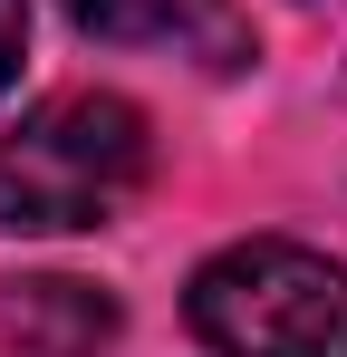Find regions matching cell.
Listing matches in <instances>:
<instances>
[{
	"instance_id": "cell-1",
	"label": "cell",
	"mask_w": 347,
	"mask_h": 357,
	"mask_svg": "<svg viewBox=\"0 0 347 357\" xmlns=\"http://www.w3.org/2000/svg\"><path fill=\"white\" fill-rule=\"evenodd\" d=\"M145 183V116L107 87L39 97L0 135V232H87Z\"/></svg>"
},
{
	"instance_id": "cell-2",
	"label": "cell",
	"mask_w": 347,
	"mask_h": 357,
	"mask_svg": "<svg viewBox=\"0 0 347 357\" xmlns=\"http://www.w3.org/2000/svg\"><path fill=\"white\" fill-rule=\"evenodd\" d=\"M183 319L213 357H347V261L309 241H231L193 271Z\"/></svg>"
},
{
	"instance_id": "cell-3",
	"label": "cell",
	"mask_w": 347,
	"mask_h": 357,
	"mask_svg": "<svg viewBox=\"0 0 347 357\" xmlns=\"http://www.w3.org/2000/svg\"><path fill=\"white\" fill-rule=\"evenodd\" d=\"M183 0H68V20L87 29V39H155Z\"/></svg>"
},
{
	"instance_id": "cell-4",
	"label": "cell",
	"mask_w": 347,
	"mask_h": 357,
	"mask_svg": "<svg viewBox=\"0 0 347 357\" xmlns=\"http://www.w3.org/2000/svg\"><path fill=\"white\" fill-rule=\"evenodd\" d=\"M20 39H29V0H0V87L20 77Z\"/></svg>"
}]
</instances>
